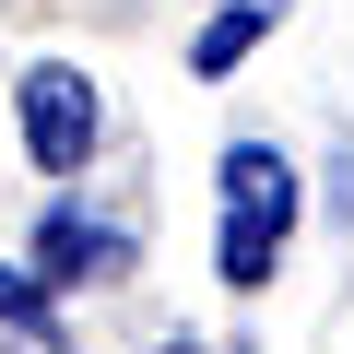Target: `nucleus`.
Instances as JSON below:
<instances>
[{"instance_id":"obj_1","label":"nucleus","mask_w":354,"mask_h":354,"mask_svg":"<svg viewBox=\"0 0 354 354\" xmlns=\"http://www.w3.org/2000/svg\"><path fill=\"white\" fill-rule=\"evenodd\" d=\"M283 236H295V165H283L272 142H236V153H225V236H213V272H225V283H260V272L283 260Z\"/></svg>"},{"instance_id":"obj_2","label":"nucleus","mask_w":354,"mask_h":354,"mask_svg":"<svg viewBox=\"0 0 354 354\" xmlns=\"http://www.w3.org/2000/svg\"><path fill=\"white\" fill-rule=\"evenodd\" d=\"M24 153H36V165H59V177L95 153V83H83V71H59V59H48V71H24Z\"/></svg>"},{"instance_id":"obj_3","label":"nucleus","mask_w":354,"mask_h":354,"mask_svg":"<svg viewBox=\"0 0 354 354\" xmlns=\"http://www.w3.org/2000/svg\"><path fill=\"white\" fill-rule=\"evenodd\" d=\"M36 272H48V283H106V272H130V236H106V225H71V213H59V225L36 236Z\"/></svg>"},{"instance_id":"obj_4","label":"nucleus","mask_w":354,"mask_h":354,"mask_svg":"<svg viewBox=\"0 0 354 354\" xmlns=\"http://www.w3.org/2000/svg\"><path fill=\"white\" fill-rule=\"evenodd\" d=\"M260 36H272V0H236V12H213V24H201V48H189V71L213 83V71H236V59L260 48Z\"/></svg>"}]
</instances>
